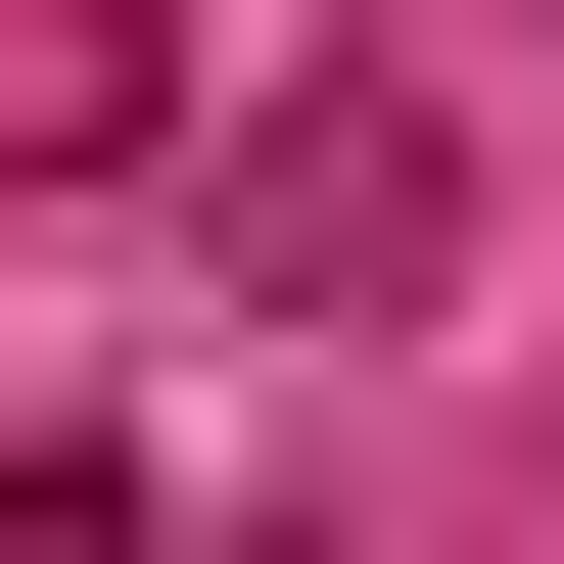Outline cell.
<instances>
[{"instance_id": "1", "label": "cell", "mask_w": 564, "mask_h": 564, "mask_svg": "<svg viewBox=\"0 0 564 564\" xmlns=\"http://www.w3.org/2000/svg\"><path fill=\"white\" fill-rule=\"evenodd\" d=\"M188 282H236V329H423V282H470V141L329 47V95H236V141H188Z\"/></svg>"}, {"instance_id": "2", "label": "cell", "mask_w": 564, "mask_h": 564, "mask_svg": "<svg viewBox=\"0 0 564 564\" xmlns=\"http://www.w3.org/2000/svg\"><path fill=\"white\" fill-rule=\"evenodd\" d=\"M0 564H141V470H95V423H0Z\"/></svg>"}]
</instances>
